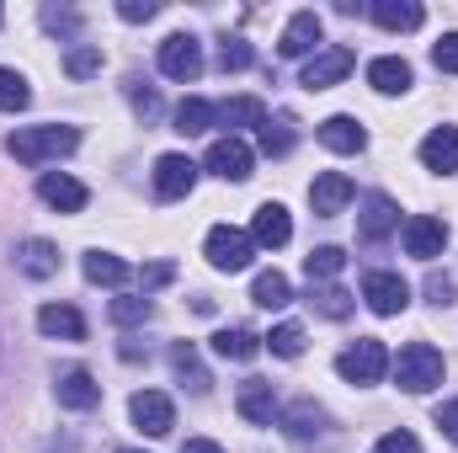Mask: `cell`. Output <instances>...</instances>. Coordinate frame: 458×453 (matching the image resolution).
Masks as SVG:
<instances>
[{"label": "cell", "mask_w": 458, "mask_h": 453, "mask_svg": "<svg viewBox=\"0 0 458 453\" xmlns=\"http://www.w3.org/2000/svg\"><path fill=\"white\" fill-rule=\"evenodd\" d=\"M5 150L21 160V166H48V160H64L81 150V128L70 123H38V128H16L5 139Z\"/></svg>", "instance_id": "6da1fadb"}, {"label": "cell", "mask_w": 458, "mask_h": 453, "mask_svg": "<svg viewBox=\"0 0 458 453\" xmlns=\"http://www.w3.org/2000/svg\"><path fill=\"white\" fill-rule=\"evenodd\" d=\"M389 373H394V384L405 395H432L443 384L448 363H443V352L432 341H411V346H400V357H389Z\"/></svg>", "instance_id": "7a4b0ae2"}, {"label": "cell", "mask_w": 458, "mask_h": 453, "mask_svg": "<svg viewBox=\"0 0 458 453\" xmlns=\"http://www.w3.org/2000/svg\"><path fill=\"white\" fill-rule=\"evenodd\" d=\"M336 373H342L346 384H378V379L389 373V352H384V341L378 337H357L342 357H336Z\"/></svg>", "instance_id": "3957f363"}, {"label": "cell", "mask_w": 458, "mask_h": 453, "mask_svg": "<svg viewBox=\"0 0 458 453\" xmlns=\"http://www.w3.org/2000/svg\"><path fill=\"white\" fill-rule=\"evenodd\" d=\"M203 256H208V267H219V272H245L250 256H256V240L234 225H214L208 240H203Z\"/></svg>", "instance_id": "277c9868"}, {"label": "cell", "mask_w": 458, "mask_h": 453, "mask_svg": "<svg viewBox=\"0 0 458 453\" xmlns=\"http://www.w3.org/2000/svg\"><path fill=\"white\" fill-rule=\"evenodd\" d=\"M320 38H326V21L315 11H293L288 27H283V38H277V54L283 59H315L320 54Z\"/></svg>", "instance_id": "5b68a950"}, {"label": "cell", "mask_w": 458, "mask_h": 453, "mask_svg": "<svg viewBox=\"0 0 458 453\" xmlns=\"http://www.w3.org/2000/svg\"><path fill=\"white\" fill-rule=\"evenodd\" d=\"M160 75H171V81H198V75H203V43H198L192 32H171V38L160 43Z\"/></svg>", "instance_id": "8992f818"}, {"label": "cell", "mask_w": 458, "mask_h": 453, "mask_svg": "<svg viewBox=\"0 0 458 453\" xmlns=\"http://www.w3.org/2000/svg\"><path fill=\"white\" fill-rule=\"evenodd\" d=\"M149 182H155V198H160V203H176V198H187V192L198 187V160H187V155H160Z\"/></svg>", "instance_id": "52a82bcc"}, {"label": "cell", "mask_w": 458, "mask_h": 453, "mask_svg": "<svg viewBox=\"0 0 458 453\" xmlns=\"http://www.w3.org/2000/svg\"><path fill=\"white\" fill-rule=\"evenodd\" d=\"M362 304H368L373 315H400V310L411 304V283H405L400 272H368V278H362Z\"/></svg>", "instance_id": "ba28073f"}, {"label": "cell", "mask_w": 458, "mask_h": 453, "mask_svg": "<svg viewBox=\"0 0 458 453\" xmlns=\"http://www.w3.org/2000/svg\"><path fill=\"white\" fill-rule=\"evenodd\" d=\"M128 416H133V427H139L144 438H165V432L176 427V406H171L160 389H139V395L128 400Z\"/></svg>", "instance_id": "9c48e42d"}, {"label": "cell", "mask_w": 458, "mask_h": 453, "mask_svg": "<svg viewBox=\"0 0 458 453\" xmlns=\"http://www.w3.org/2000/svg\"><path fill=\"white\" fill-rule=\"evenodd\" d=\"M277 427L293 438V443H315V438H326L331 432V416H326V406L320 400H293V406H283V416H277Z\"/></svg>", "instance_id": "30bf717a"}, {"label": "cell", "mask_w": 458, "mask_h": 453, "mask_svg": "<svg viewBox=\"0 0 458 453\" xmlns=\"http://www.w3.org/2000/svg\"><path fill=\"white\" fill-rule=\"evenodd\" d=\"M394 229H400V203L389 192H362V203H357V235L362 240H389Z\"/></svg>", "instance_id": "8fae6325"}, {"label": "cell", "mask_w": 458, "mask_h": 453, "mask_svg": "<svg viewBox=\"0 0 458 453\" xmlns=\"http://www.w3.org/2000/svg\"><path fill=\"white\" fill-rule=\"evenodd\" d=\"M400 240H405V256H416V261H437V256L448 251V225L432 219V214H416V219H405Z\"/></svg>", "instance_id": "7c38bea8"}, {"label": "cell", "mask_w": 458, "mask_h": 453, "mask_svg": "<svg viewBox=\"0 0 458 453\" xmlns=\"http://www.w3.org/2000/svg\"><path fill=\"white\" fill-rule=\"evenodd\" d=\"M38 198H43L48 209H59V214H81V209L91 203L86 182H75L70 171H43V176H38Z\"/></svg>", "instance_id": "4fadbf2b"}, {"label": "cell", "mask_w": 458, "mask_h": 453, "mask_svg": "<svg viewBox=\"0 0 458 453\" xmlns=\"http://www.w3.org/2000/svg\"><path fill=\"white\" fill-rule=\"evenodd\" d=\"M234 411H240L250 427H272V422L283 416L277 389H272L267 379H245V384H240V395H234Z\"/></svg>", "instance_id": "5bb4252c"}, {"label": "cell", "mask_w": 458, "mask_h": 453, "mask_svg": "<svg viewBox=\"0 0 458 453\" xmlns=\"http://www.w3.org/2000/svg\"><path fill=\"white\" fill-rule=\"evenodd\" d=\"M352 48H320L315 59H304V70H299V86H310V91H326V86H336L352 75Z\"/></svg>", "instance_id": "9a60e30c"}, {"label": "cell", "mask_w": 458, "mask_h": 453, "mask_svg": "<svg viewBox=\"0 0 458 453\" xmlns=\"http://www.w3.org/2000/svg\"><path fill=\"white\" fill-rule=\"evenodd\" d=\"M357 198V187H352V176H342V171H320L315 176V187H310V209L320 214V219H336V214H346V203Z\"/></svg>", "instance_id": "2e32d148"}, {"label": "cell", "mask_w": 458, "mask_h": 453, "mask_svg": "<svg viewBox=\"0 0 458 453\" xmlns=\"http://www.w3.org/2000/svg\"><path fill=\"white\" fill-rule=\"evenodd\" d=\"M203 166H208L219 182H245V176H250V144L225 133V139L208 144V160H203Z\"/></svg>", "instance_id": "e0dca14e"}, {"label": "cell", "mask_w": 458, "mask_h": 453, "mask_svg": "<svg viewBox=\"0 0 458 453\" xmlns=\"http://www.w3.org/2000/svg\"><path fill=\"white\" fill-rule=\"evenodd\" d=\"M54 395H59L64 411H97V406H102V384H97L86 368H64V373L54 379Z\"/></svg>", "instance_id": "ac0fdd59"}, {"label": "cell", "mask_w": 458, "mask_h": 453, "mask_svg": "<svg viewBox=\"0 0 458 453\" xmlns=\"http://www.w3.org/2000/svg\"><path fill=\"white\" fill-rule=\"evenodd\" d=\"M411 81H416V70H411L400 54H378V59L368 64V86H373L378 97H405Z\"/></svg>", "instance_id": "d6986e66"}, {"label": "cell", "mask_w": 458, "mask_h": 453, "mask_svg": "<svg viewBox=\"0 0 458 453\" xmlns=\"http://www.w3.org/2000/svg\"><path fill=\"white\" fill-rule=\"evenodd\" d=\"M250 240H256L261 251L288 245V240H293V219H288V209H283V203H261L256 219H250Z\"/></svg>", "instance_id": "ffe728a7"}, {"label": "cell", "mask_w": 458, "mask_h": 453, "mask_svg": "<svg viewBox=\"0 0 458 453\" xmlns=\"http://www.w3.org/2000/svg\"><path fill=\"white\" fill-rule=\"evenodd\" d=\"M421 166L437 171V176H454L458 171V128L454 123H443V128H432L421 139Z\"/></svg>", "instance_id": "44dd1931"}, {"label": "cell", "mask_w": 458, "mask_h": 453, "mask_svg": "<svg viewBox=\"0 0 458 453\" xmlns=\"http://www.w3.org/2000/svg\"><path fill=\"white\" fill-rule=\"evenodd\" d=\"M315 133H320V144H326V150H336V155H362V150H368V128H362L357 117H346V113L326 117Z\"/></svg>", "instance_id": "7402d4cb"}, {"label": "cell", "mask_w": 458, "mask_h": 453, "mask_svg": "<svg viewBox=\"0 0 458 453\" xmlns=\"http://www.w3.org/2000/svg\"><path fill=\"white\" fill-rule=\"evenodd\" d=\"M38 331L54 341H86V315L75 304H43L38 310Z\"/></svg>", "instance_id": "603a6c76"}, {"label": "cell", "mask_w": 458, "mask_h": 453, "mask_svg": "<svg viewBox=\"0 0 458 453\" xmlns=\"http://www.w3.org/2000/svg\"><path fill=\"white\" fill-rule=\"evenodd\" d=\"M214 123H225L229 139H240V128H261L267 123V102L261 97H229L214 107Z\"/></svg>", "instance_id": "cb8c5ba5"}, {"label": "cell", "mask_w": 458, "mask_h": 453, "mask_svg": "<svg viewBox=\"0 0 458 453\" xmlns=\"http://www.w3.org/2000/svg\"><path fill=\"white\" fill-rule=\"evenodd\" d=\"M368 16H373L384 32H416V27L427 21V11H421L416 0H373Z\"/></svg>", "instance_id": "d4e9b609"}, {"label": "cell", "mask_w": 458, "mask_h": 453, "mask_svg": "<svg viewBox=\"0 0 458 453\" xmlns=\"http://www.w3.org/2000/svg\"><path fill=\"white\" fill-rule=\"evenodd\" d=\"M16 267H21L32 283H43V278L59 272V245H54V240H21V245H16Z\"/></svg>", "instance_id": "484cf974"}, {"label": "cell", "mask_w": 458, "mask_h": 453, "mask_svg": "<svg viewBox=\"0 0 458 453\" xmlns=\"http://www.w3.org/2000/svg\"><path fill=\"white\" fill-rule=\"evenodd\" d=\"M171 373H176L192 395H208V368H203V357H198L192 341H171Z\"/></svg>", "instance_id": "4316f807"}, {"label": "cell", "mask_w": 458, "mask_h": 453, "mask_svg": "<svg viewBox=\"0 0 458 453\" xmlns=\"http://www.w3.org/2000/svg\"><path fill=\"white\" fill-rule=\"evenodd\" d=\"M81 272H86L97 288H117V283H128V261L113 256V251H86V256H81Z\"/></svg>", "instance_id": "83f0119b"}, {"label": "cell", "mask_w": 458, "mask_h": 453, "mask_svg": "<svg viewBox=\"0 0 458 453\" xmlns=\"http://www.w3.org/2000/svg\"><path fill=\"white\" fill-rule=\"evenodd\" d=\"M214 352H219L225 363H250V357L261 352V337L245 331V326H225V331L214 337Z\"/></svg>", "instance_id": "f1b7e54d"}, {"label": "cell", "mask_w": 458, "mask_h": 453, "mask_svg": "<svg viewBox=\"0 0 458 453\" xmlns=\"http://www.w3.org/2000/svg\"><path fill=\"white\" fill-rule=\"evenodd\" d=\"M250 299H256L261 310H288V304H293V283L272 267V272H261V278L250 283Z\"/></svg>", "instance_id": "f546056e"}, {"label": "cell", "mask_w": 458, "mask_h": 453, "mask_svg": "<svg viewBox=\"0 0 458 453\" xmlns=\"http://www.w3.org/2000/svg\"><path fill=\"white\" fill-rule=\"evenodd\" d=\"M310 304H315V315H326V321H346L352 310H357V299L336 288V283H310Z\"/></svg>", "instance_id": "4dcf8cb0"}, {"label": "cell", "mask_w": 458, "mask_h": 453, "mask_svg": "<svg viewBox=\"0 0 458 453\" xmlns=\"http://www.w3.org/2000/svg\"><path fill=\"white\" fill-rule=\"evenodd\" d=\"M342 267H346V251H342V245H315V251L304 256V278H310V283H331Z\"/></svg>", "instance_id": "1f68e13d"}, {"label": "cell", "mask_w": 458, "mask_h": 453, "mask_svg": "<svg viewBox=\"0 0 458 453\" xmlns=\"http://www.w3.org/2000/svg\"><path fill=\"white\" fill-rule=\"evenodd\" d=\"M64 75H75V81L102 75V43H70L64 48Z\"/></svg>", "instance_id": "d6a6232c"}, {"label": "cell", "mask_w": 458, "mask_h": 453, "mask_svg": "<svg viewBox=\"0 0 458 453\" xmlns=\"http://www.w3.org/2000/svg\"><path fill=\"white\" fill-rule=\"evenodd\" d=\"M214 128V102H203V97H187L182 107H176V133H208Z\"/></svg>", "instance_id": "836d02e7"}, {"label": "cell", "mask_w": 458, "mask_h": 453, "mask_svg": "<svg viewBox=\"0 0 458 453\" xmlns=\"http://www.w3.org/2000/svg\"><path fill=\"white\" fill-rule=\"evenodd\" d=\"M293 139H299V133H293V117L288 113H277V117L261 123V150H267V155H288Z\"/></svg>", "instance_id": "e575fe53"}, {"label": "cell", "mask_w": 458, "mask_h": 453, "mask_svg": "<svg viewBox=\"0 0 458 453\" xmlns=\"http://www.w3.org/2000/svg\"><path fill=\"white\" fill-rule=\"evenodd\" d=\"M27 102H32L27 75H16V70H5V64H0V113H21Z\"/></svg>", "instance_id": "d590c367"}, {"label": "cell", "mask_w": 458, "mask_h": 453, "mask_svg": "<svg viewBox=\"0 0 458 453\" xmlns=\"http://www.w3.org/2000/svg\"><path fill=\"white\" fill-rule=\"evenodd\" d=\"M261 346H272V357H299L304 352V331L293 321H283V326H272V337H261Z\"/></svg>", "instance_id": "8d00e7d4"}, {"label": "cell", "mask_w": 458, "mask_h": 453, "mask_svg": "<svg viewBox=\"0 0 458 453\" xmlns=\"http://www.w3.org/2000/svg\"><path fill=\"white\" fill-rule=\"evenodd\" d=\"M250 59H256V48H250L245 38H225V43H219V70H225V75L250 70Z\"/></svg>", "instance_id": "74e56055"}, {"label": "cell", "mask_w": 458, "mask_h": 453, "mask_svg": "<svg viewBox=\"0 0 458 453\" xmlns=\"http://www.w3.org/2000/svg\"><path fill=\"white\" fill-rule=\"evenodd\" d=\"M149 315H155L149 294H139V299H113V326H144Z\"/></svg>", "instance_id": "f35d334b"}, {"label": "cell", "mask_w": 458, "mask_h": 453, "mask_svg": "<svg viewBox=\"0 0 458 453\" xmlns=\"http://www.w3.org/2000/svg\"><path fill=\"white\" fill-rule=\"evenodd\" d=\"M43 27L59 32V38H75V32H81V11H70V5H43Z\"/></svg>", "instance_id": "ab89813d"}, {"label": "cell", "mask_w": 458, "mask_h": 453, "mask_svg": "<svg viewBox=\"0 0 458 453\" xmlns=\"http://www.w3.org/2000/svg\"><path fill=\"white\" fill-rule=\"evenodd\" d=\"M128 102H133V113L144 117V123L160 117V97H155V86H144V81H128Z\"/></svg>", "instance_id": "60d3db41"}, {"label": "cell", "mask_w": 458, "mask_h": 453, "mask_svg": "<svg viewBox=\"0 0 458 453\" xmlns=\"http://www.w3.org/2000/svg\"><path fill=\"white\" fill-rule=\"evenodd\" d=\"M432 64H437L443 75H458V32H443V38L432 43Z\"/></svg>", "instance_id": "b9f144b4"}, {"label": "cell", "mask_w": 458, "mask_h": 453, "mask_svg": "<svg viewBox=\"0 0 458 453\" xmlns=\"http://www.w3.org/2000/svg\"><path fill=\"white\" fill-rule=\"evenodd\" d=\"M373 453H421V438L400 427V432H384V438L373 443Z\"/></svg>", "instance_id": "7bdbcfd3"}, {"label": "cell", "mask_w": 458, "mask_h": 453, "mask_svg": "<svg viewBox=\"0 0 458 453\" xmlns=\"http://www.w3.org/2000/svg\"><path fill=\"white\" fill-rule=\"evenodd\" d=\"M117 16L123 21H149V16H160V5L155 0H117Z\"/></svg>", "instance_id": "ee69618b"}, {"label": "cell", "mask_w": 458, "mask_h": 453, "mask_svg": "<svg viewBox=\"0 0 458 453\" xmlns=\"http://www.w3.org/2000/svg\"><path fill=\"white\" fill-rule=\"evenodd\" d=\"M171 278H176V267H171V261H149V267L139 272V283H144V294H149V288H165Z\"/></svg>", "instance_id": "f6af8a7d"}, {"label": "cell", "mask_w": 458, "mask_h": 453, "mask_svg": "<svg viewBox=\"0 0 458 453\" xmlns=\"http://www.w3.org/2000/svg\"><path fill=\"white\" fill-rule=\"evenodd\" d=\"M427 299H432L437 310L454 304V278H448V272H432V278H427Z\"/></svg>", "instance_id": "bcb514c9"}, {"label": "cell", "mask_w": 458, "mask_h": 453, "mask_svg": "<svg viewBox=\"0 0 458 453\" xmlns=\"http://www.w3.org/2000/svg\"><path fill=\"white\" fill-rule=\"evenodd\" d=\"M437 427H443V432H448V438L458 443V400H448V406H437Z\"/></svg>", "instance_id": "7dc6e473"}, {"label": "cell", "mask_w": 458, "mask_h": 453, "mask_svg": "<svg viewBox=\"0 0 458 453\" xmlns=\"http://www.w3.org/2000/svg\"><path fill=\"white\" fill-rule=\"evenodd\" d=\"M182 453H225L219 443H208V438H192V443H182Z\"/></svg>", "instance_id": "c3c4849f"}, {"label": "cell", "mask_w": 458, "mask_h": 453, "mask_svg": "<svg viewBox=\"0 0 458 453\" xmlns=\"http://www.w3.org/2000/svg\"><path fill=\"white\" fill-rule=\"evenodd\" d=\"M117 453H144V449H117Z\"/></svg>", "instance_id": "681fc988"}, {"label": "cell", "mask_w": 458, "mask_h": 453, "mask_svg": "<svg viewBox=\"0 0 458 453\" xmlns=\"http://www.w3.org/2000/svg\"><path fill=\"white\" fill-rule=\"evenodd\" d=\"M0 21H5V11H0Z\"/></svg>", "instance_id": "f907efd6"}]
</instances>
